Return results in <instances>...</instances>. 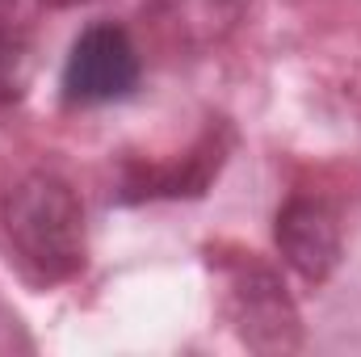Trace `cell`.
Returning a JSON list of instances; mask_svg holds the SVG:
<instances>
[{"mask_svg": "<svg viewBox=\"0 0 361 357\" xmlns=\"http://www.w3.org/2000/svg\"><path fill=\"white\" fill-rule=\"evenodd\" d=\"M143 21L160 38V47L193 55L206 47H219L235 21H240V0H152L143 8Z\"/></svg>", "mask_w": 361, "mask_h": 357, "instance_id": "6", "label": "cell"}, {"mask_svg": "<svg viewBox=\"0 0 361 357\" xmlns=\"http://www.w3.org/2000/svg\"><path fill=\"white\" fill-rule=\"evenodd\" d=\"M227 160V135L223 131H206L177 164H126L122 185H118V202H156V198H197L206 193V185L219 177Z\"/></svg>", "mask_w": 361, "mask_h": 357, "instance_id": "5", "label": "cell"}, {"mask_svg": "<svg viewBox=\"0 0 361 357\" xmlns=\"http://www.w3.org/2000/svg\"><path fill=\"white\" fill-rule=\"evenodd\" d=\"M0 240L34 286H63L89 261L85 206L72 181L34 169L0 198Z\"/></svg>", "mask_w": 361, "mask_h": 357, "instance_id": "1", "label": "cell"}, {"mask_svg": "<svg viewBox=\"0 0 361 357\" xmlns=\"http://www.w3.org/2000/svg\"><path fill=\"white\" fill-rule=\"evenodd\" d=\"M13 349H34V341L21 332V320H17L13 307L0 298V353H13Z\"/></svg>", "mask_w": 361, "mask_h": 357, "instance_id": "8", "label": "cell"}, {"mask_svg": "<svg viewBox=\"0 0 361 357\" xmlns=\"http://www.w3.org/2000/svg\"><path fill=\"white\" fill-rule=\"evenodd\" d=\"M25 55H30V34L13 17H0V105H8V101L21 97Z\"/></svg>", "mask_w": 361, "mask_h": 357, "instance_id": "7", "label": "cell"}, {"mask_svg": "<svg viewBox=\"0 0 361 357\" xmlns=\"http://www.w3.org/2000/svg\"><path fill=\"white\" fill-rule=\"evenodd\" d=\"M139 76H143V55L135 38L114 21H97L89 30H80V38L72 42L63 59L59 92L68 105L92 109V105L126 101L139 89Z\"/></svg>", "mask_w": 361, "mask_h": 357, "instance_id": "3", "label": "cell"}, {"mask_svg": "<svg viewBox=\"0 0 361 357\" xmlns=\"http://www.w3.org/2000/svg\"><path fill=\"white\" fill-rule=\"evenodd\" d=\"M273 240H277L281 261L311 286H324L345 257L341 214L328 198H315V193H290L277 206Z\"/></svg>", "mask_w": 361, "mask_h": 357, "instance_id": "4", "label": "cell"}, {"mask_svg": "<svg viewBox=\"0 0 361 357\" xmlns=\"http://www.w3.org/2000/svg\"><path fill=\"white\" fill-rule=\"evenodd\" d=\"M47 8H76V4H89V0H42Z\"/></svg>", "mask_w": 361, "mask_h": 357, "instance_id": "9", "label": "cell"}, {"mask_svg": "<svg viewBox=\"0 0 361 357\" xmlns=\"http://www.w3.org/2000/svg\"><path fill=\"white\" fill-rule=\"evenodd\" d=\"M17 13V0H0V17H13Z\"/></svg>", "mask_w": 361, "mask_h": 357, "instance_id": "10", "label": "cell"}, {"mask_svg": "<svg viewBox=\"0 0 361 357\" xmlns=\"http://www.w3.org/2000/svg\"><path fill=\"white\" fill-rule=\"evenodd\" d=\"M219 269L227 282V320L252 353L302 349V315L277 269L257 253H235L231 261H219Z\"/></svg>", "mask_w": 361, "mask_h": 357, "instance_id": "2", "label": "cell"}]
</instances>
